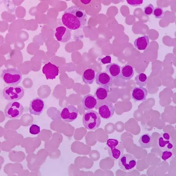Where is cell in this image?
Masks as SVG:
<instances>
[{
  "mask_svg": "<svg viewBox=\"0 0 176 176\" xmlns=\"http://www.w3.org/2000/svg\"><path fill=\"white\" fill-rule=\"evenodd\" d=\"M95 72L92 69L88 68L85 70L82 75L83 81L85 83L90 84L93 83L95 79Z\"/></svg>",
  "mask_w": 176,
  "mask_h": 176,
  "instance_id": "cell-20",
  "label": "cell"
},
{
  "mask_svg": "<svg viewBox=\"0 0 176 176\" xmlns=\"http://www.w3.org/2000/svg\"><path fill=\"white\" fill-rule=\"evenodd\" d=\"M147 95L148 91L147 89L143 87H135L132 90V98L137 102L146 100Z\"/></svg>",
  "mask_w": 176,
  "mask_h": 176,
  "instance_id": "cell-13",
  "label": "cell"
},
{
  "mask_svg": "<svg viewBox=\"0 0 176 176\" xmlns=\"http://www.w3.org/2000/svg\"><path fill=\"white\" fill-rule=\"evenodd\" d=\"M103 64L111 63V58L110 56H106L105 57L99 59Z\"/></svg>",
  "mask_w": 176,
  "mask_h": 176,
  "instance_id": "cell-29",
  "label": "cell"
},
{
  "mask_svg": "<svg viewBox=\"0 0 176 176\" xmlns=\"http://www.w3.org/2000/svg\"><path fill=\"white\" fill-rule=\"evenodd\" d=\"M136 165L135 158L131 154H122L118 160V165L120 168L125 171H130L132 170Z\"/></svg>",
  "mask_w": 176,
  "mask_h": 176,
  "instance_id": "cell-7",
  "label": "cell"
},
{
  "mask_svg": "<svg viewBox=\"0 0 176 176\" xmlns=\"http://www.w3.org/2000/svg\"><path fill=\"white\" fill-rule=\"evenodd\" d=\"M140 146L143 148H147L151 147L152 138L148 133H144L141 136L138 140Z\"/></svg>",
  "mask_w": 176,
  "mask_h": 176,
  "instance_id": "cell-21",
  "label": "cell"
},
{
  "mask_svg": "<svg viewBox=\"0 0 176 176\" xmlns=\"http://www.w3.org/2000/svg\"><path fill=\"white\" fill-rule=\"evenodd\" d=\"M40 132V128L38 125L33 124L29 128V132L31 134L36 135L38 134Z\"/></svg>",
  "mask_w": 176,
  "mask_h": 176,
  "instance_id": "cell-25",
  "label": "cell"
},
{
  "mask_svg": "<svg viewBox=\"0 0 176 176\" xmlns=\"http://www.w3.org/2000/svg\"><path fill=\"white\" fill-rule=\"evenodd\" d=\"M143 0H127V3L132 6H137L141 5L143 3Z\"/></svg>",
  "mask_w": 176,
  "mask_h": 176,
  "instance_id": "cell-26",
  "label": "cell"
},
{
  "mask_svg": "<svg viewBox=\"0 0 176 176\" xmlns=\"http://www.w3.org/2000/svg\"><path fill=\"white\" fill-rule=\"evenodd\" d=\"M62 20L63 24L68 29L76 30L86 25L87 16L82 8L72 6L65 11Z\"/></svg>",
  "mask_w": 176,
  "mask_h": 176,
  "instance_id": "cell-1",
  "label": "cell"
},
{
  "mask_svg": "<svg viewBox=\"0 0 176 176\" xmlns=\"http://www.w3.org/2000/svg\"><path fill=\"white\" fill-rule=\"evenodd\" d=\"M153 14L156 18H161L163 17L164 12L162 8L157 7L154 9Z\"/></svg>",
  "mask_w": 176,
  "mask_h": 176,
  "instance_id": "cell-23",
  "label": "cell"
},
{
  "mask_svg": "<svg viewBox=\"0 0 176 176\" xmlns=\"http://www.w3.org/2000/svg\"><path fill=\"white\" fill-rule=\"evenodd\" d=\"M105 70L112 78H118L121 75V67L117 63L108 64L106 66Z\"/></svg>",
  "mask_w": 176,
  "mask_h": 176,
  "instance_id": "cell-16",
  "label": "cell"
},
{
  "mask_svg": "<svg viewBox=\"0 0 176 176\" xmlns=\"http://www.w3.org/2000/svg\"><path fill=\"white\" fill-rule=\"evenodd\" d=\"M98 110V114L102 118L108 119L113 115L115 108L113 103L106 102L99 107Z\"/></svg>",
  "mask_w": 176,
  "mask_h": 176,
  "instance_id": "cell-9",
  "label": "cell"
},
{
  "mask_svg": "<svg viewBox=\"0 0 176 176\" xmlns=\"http://www.w3.org/2000/svg\"><path fill=\"white\" fill-rule=\"evenodd\" d=\"M167 148L168 149H171L173 147V144L170 142L167 144Z\"/></svg>",
  "mask_w": 176,
  "mask_h": 176,
  "instance_id": "cell-31",
  "label": "cell"
},
{
  "mask_svg": "<svg viewBox=\"0 0 176 176\" xmlns=\"http://www.w3.org/2000/svg\"><path fill=\"white\" fill-rule=\"evenodd\" d=\"M134 69L133 67L128 64L123 66L121 70V75L123 79L128 80L130 79L134 75Z\"/></svg>",
  "mask_w": 176,
  "mask_h": 176,
  "instance_id": "cell-19",
  "label": "cell"
},
{
  "mask_svg": "<svg viewBox=\"0 0 176 176\" xmlns=\"http://www.w3.org/2000/svg\"><path fill=\"white\" fill-rule=\"evenodd\" d=\"M97 103V100L94 96L91 94L85 95L82 100V105L85 110H90L94 109Z\"/></svg>",
  "mask_w": 176,
  "mask_h": 176,
  "instance_id": "cell-15",
  "label": "cell"
},
{
  "mask_svg": "<svg viewBox=\"0 0 176 176\" xmlns=\"http://www.w3.org/2000/svg\"><path fill=\"white\" fill-rule=\"evenodd\" d=\"M172 153L170 151H164L162 153V158L164 161H166L172 157Z\"/></svg>",
  "mask_w": 176,
  "mask_h": 176,
  "instance_id": "cell-27",
  "label": "cell"
},
{
  "mask_svg": "<svg viewBox=\"0 0 176 176\" xmlns=\"http://www.w3.org/2000/svg\"><path fill=\"white\" fill-rule=\"evenodd\" d=\"M170 142L169 140L164 139L162 137H160L158 139V145L161 148H163Z\"/></svg>",
  "mask_w": 176,
  "mask_h": 176,
  "instance_id": "cell-28",
  "label": "cell"
},
{
  "mask_svg": "<svg viewBox=\"0 0 176 176\" xmlns=\"http://www.w3.org/2000/svg\"><path fill=\"white\" fill-rule=\"evenodd\" d=\"M78 115V110L74 105H70L63 108L60 113L63 121L70 123L74 121Z\"/></svg>",
  "mask_w": 176,
  "mask_h": 176,
  "instance_id": "cell-8",
  "label": "cell"
},
{
  "mask_svg": "<svg viewBox=\"0 0 176 176\" xmlns=\"http://www.w3.org/2000/svg\"><path fill=\"white\" fill-rule=\"evenodd\" d=\"M162 137L164 139L167 140H169L170 138L169 134L166 133H164L163 134Z\"/></svg>",
  "mask_w": 176,
  "mask_h": 176,
  "instance_id": "cell-30",
  "label": "cell"
},
{
  "mask_svg": "<svg viewBox=\"0 0 176 176\" xmlns=\"http://www.w3.org/2000/svg\"><path fill=\"white\" fill-rule=\"evenodd\" d=\"M106 144L109 156L113 159L116 160L122 155V146L117 139L109 138L107 141Z\"/></svg>",
  "mask_w": 176,
  "mask_h": 176,
  "instance_id": "cell-6",
  "label": "cell"
},
{
  "mask_svg": "<svg viewBox=\"0 0 176 176\" xmlns=\"http://www.w3.org/2000/svg\"><path fill=\"white\" fill-rule=\"evenodd\" d=\"M44 108V102L39 98H36L30 102L29 111L31 114L39 116L42 113Z\"/></svg>",
  "mask_w": 176,
  "mask_h": 176,
  "instance_id": "cell-10",
  "label": "cell"
},
{
  "mask_svg": "<svg viewBox=\"0 0 176 176\" xmlns=\"http://www.w3.org/2000/svg\"><path fill=\"white\" fill-rule=\"evenodd\" d=\"M1 76L4 83L9 85H17L22 78L20 71L15 68L3 70Z\"/></svg>",
  "mask_w": 176,
  "mask_h": 176,
  "instance_id": "cell-3",
  "label": "cell"
},
{
  "mask_svg": "<svg viewBox=\"0 0 176 176\" xmlns=\"http://www.w3.org/2000/svg\"><path fill=\"white\" fill-rule=\"evenodd\" d=\"M42 72L47 79H53L58 75L59 68L56 65L49 62L43 67Z\"/></svg>",
  "mask_w": 176,
  "mask_h": 176,
  "instance_id": "cell-11",
  "label": "cell"
},
{
  "mask_svg": "<svg viewBox=\"0 0 176 176\" xmlns=\"http://www.w3.org/2000/svg\"><path fill=\"white\" fill-rule=\"evenodd\" d=\"M136 84L139 86H144L147 82V77L143 73H139L137 74L134 78Z\"/></svg>",
  "mask_w": 176,
  "mask_h": 176,
  "instance_id": "cell-22",
  "label": "cell"
},
{
  "mask_svg": "<svg viewBox=\"0 0 176 176\" xmlns=\"http://www.w3.org/2000/svg\"><path fill=\"white\" fill-rule=\"evenodd\" d=\"M101 123V118L96 111L88 110L84 114L83 116V123L84 127L91 130L97 129Z\"/></svg>",
  "mask_w": 176,
  "mask_h": 176,
  "instance_id": "cell-2",
  "label": "cell"
},
{
  "mask_svg": "<svg viewBox=\"0 0 176 176\" xmlns=\"http://www.w3.org/2000/svg\"><path fill=\"white\" fill-rule=\"evenodd\" d=\"M154 8L153 6L150 3L144 8V13L145 14L150 16L153 14Z\"/></svg>",
  "mask_w": 176,
  "mask_h": 176,
  "instance_id": "cell-24",
  "label": "cell"
},
{
  "mask_svg": "<svg viewBox=\"0 0 176 176\" xmlns=\"http://www.w3.org/2000/svg\"><path fill=\"white\" fill-rule=\"evenodd\" d=\"M2 93L3 96L5 99L15 101L20 99L23 97L24 91L21 86L9 85L3 89Z\"/></svg>",
  "mask_w": 176,
  "mask_h": 176,
  "instance_id": "cell-4",
  "label": "cell"
},
{
  "mask_svg": "<svg viewBox=\"0 0 176 176\" xmlns=\"http://www.w3.org/2000/svg\"><path fill=\"white\" fill-rule=\"evenodd\" d=\"M109 86L100 85L96 89L94 93V96L98 100H103L106 99L109 91Z\"/></svg>",
  "mask_w": 176,
  "mask_h": 176,
  "instance_id": "cell-17",
  "label": "cell"
},
{
  "mask_svg": "<svg viewBox=\"0 0 176 176\" xmlns=\"http://www.w3.org/2000/svg\"><path fill=\"white\" fill-rule=\"evenodd\" d=\"M95 82L99 85L109 86L112 78L106 71H100L95 75Z\"/></svg>",
  "mask_w": 176,
  "mask_h": 176,
  "instance_id": "cell-14",
  "label": "cell"
},
{
  "mask_svg": "<svg viewBox=\"0 0 176 176\" xmlns=\"http://www.w3.org/2000/svg\"><path fill=\"white\" fill-rule=\"evenodd\" d=\"M55 35L58 41L65 43L70 40L71 34L68 28L64 26H59L56 28Z\"/></svg>",
  "mask_w": 176,
  "mask_h": 176,
  "instance_id": "cell-12",
  "label": "cell"
},
{
  "mask_svg": "<svg viewBox=\"0 0 176 176\" xmlns=\"http://www.w3.org/2000/svg\"><path fill=\"white\" fill-rule=\"evenodd\" d=\"M133 43L137 49L139 50H145L149 45V38L147 35H144L136 38Z\"/></svg>",
  "mask_w": 176,
  "mask_h": 176,
  "instance_id": "cell-18",
  "label": "cell"
},
{
  "mask_svg": "<svg viewBox=\"0 0 176 176\" xmlns=\"http://www.w3.org/2000/svg\"><path fill=\"white\" fill-rule=\"evenodd\" d=\"M24 108L20 103L13 101L7 104L4 109V113L6 117L14 119L19 117L22 114Z\"/></svg>",
  "mask_w": 176,
  "mask_h": 176,
  "instance_id": "cell-5",
  "label": "cell"
}]
</instances>
